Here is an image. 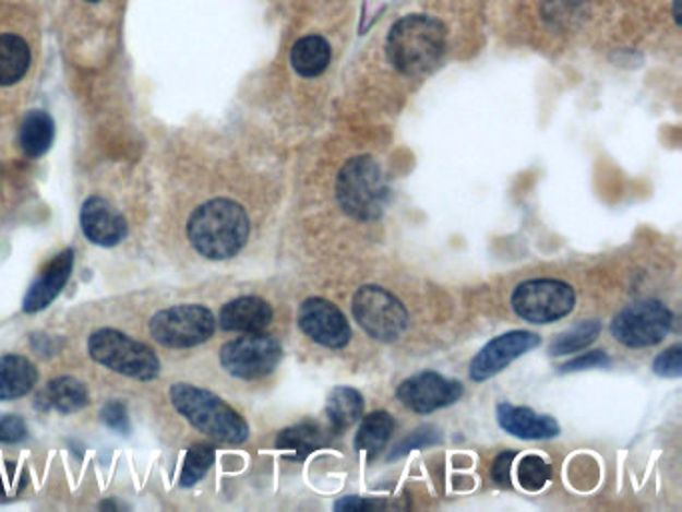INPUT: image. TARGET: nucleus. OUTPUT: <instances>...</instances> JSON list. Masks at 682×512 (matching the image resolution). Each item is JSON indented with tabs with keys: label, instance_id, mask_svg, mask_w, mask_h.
<instances>
[{
	"label": "nucleus",
	"instance_id": "obj_1",
	"mask_svg": "<svg viewBox=\"0 0 682 512\" xmlns=\"http://www.w3.org/2000/svg\"><path fill=\"white\" fill-rule=\"evenodd\" d=\"M187 235L194 251L208 261H227L237 257L251 235L247 211L235 201L215 199L192 213Z\"/></svg>",
	"mask_w": 682,
	"mask_h": 512
},
{
	"label": "nucleus",
	"instance_id": "obj_2",
	"mask_svg": "<svg viewBox=\"0 0 682 512\" xmlns=\"http://www.w3.org/2000/svg\"><path fill=\"white\" fill-rule=\"evenodd\" d=\"M444 48V24L427 14H408L398 19L386 38V57L405 76L431 72L443 59Z\"/></svg>",
	"mask_w": 682,
	"mask_h": 512
},
{
	"label": "nucleus",
	"instance_id": "obj_3",
	"mask_svg": "<svg viewBox=\"0 0 682 512\" xmlns=\"http://www.w3.org/2000/svg\"><path fill=\"white\" fill-rule=\"evenodd\" d=\"M170 401L177 413L194 429L225 444H242L249 439V425L220 396L189 382H177L170 389Z\"/></svg>",
	"mask_w": 682,
	"mask_h": 512
},
{
	"label": "nucleus",
	"instance_id": "obj_4",
	"mask_svg": "<svg viewBox=\"0 0 682 512\" xmlns=\"http://www.w3.org/2000/svg\"><path fill=\"white\" fill-rule=\"evenodd\" d=\"M336 201L357 221L381 218L388 203L383 168L372 156H355L336 177Z\"/></svg>",
	"mask_w": 682,
	"mask_h": 512
},
{
	"label": "nucleus",
	"instance_id": "obj_5",
	"mask_svg": "<svg viewBox=\"0 0 682 512\" xmlns=\"http://www.w3.org/2000/svg\"><path fill=\"white\" fill-rule=\"evenodd\" d=\"M88 355L105 369L134 381H153L160 372L153 348L115 329H100L91 334Z\"/></svg>",
	"mask_w": 682,
	"mask_h": 512
},
{
	"label": "nucleus",
	"instance_id": "obj_6",
	"mask_svg": "<svg viewBox=\"0 0 682 512\" xmlns=\"http://www.w3.org/2000/svg\"><path fill=\"white\" fill-rule=\"evenodd\" d=\"M352 317L374 341H398L408 326V312L398 298L383 286H360L352 297Z\"/></svg>",
	"mask_w": 682,
	"mask_h": 512
},
{
	"label": "nucleus",
	"instance_id": "obj_7",
	"mask_svg": "<svg viewBox=\"0 0 682 512\" xmlns=\"http://www.w3.org/2000/svg\"><path fill=\"white\" fill-rule=\"evenodd\" d=\"M511 305L523 321L551 324L569 317L576 305L575 288L557 278H533L516 286Z\"/></svg>",
	"mask_w": 682,
	"mask_h": 512
},
{
	"label": "nucleus",
	"instance_id": "obj_8",
	"mask_svg": "<svg viewBox=\"0 0 682 512\" xmlns=\"http://www.w3.org/2000/svg\"><path fill=\"white\" fill-rule=\"evenodd\" d=\"M213 312L201 305H177L158 310L148 331L158 345L168 348H192L203 345L215 333Z\"/></svg>",
	"mask_w": 682,
	"mask_h": 512
},
{
	"label": "nucleus",
	"instance_id": "obj_9",
	"mask_svg": "<svg viewBox=\"0 0 682 512\" xmlns=\"http://www.w3.org/2000/svg\"><path fill=\"white\" fill-rule=\"evenodd\" d=\"M672 312L660 300H638L624 307L611 322V333L617 343L629 348H647L659 345L671 333Z\"/></svg>",
	"mask_w": 682,
	"mask_h": 512
},
{
	"label": "nucleus",
	"instance_id": "obj_10",
	"mask_svg": "<svg viewBox=\"0 0 682 512\" xmlns=\"http://www.w3.org/2000/svg\"><path fill=\"white\" fill-rule=\"evenodd\" d=\"M283 358V346L271 334L244 333L220 348V365L242 381H256L271 374Z\"/></svg>",
	"mask_w": 682,
	"mask_h": 512
},
{
	"label": "nucleus",
	"instance_id": "obj_11",
	"mask_svg": "<svg viewBox=\"0 0 682 512\" xmlns=\"http://www.w3.org/2000/svg\"><path fill=\"white\" fill-rule=\"evenodd\" d=\"M463 394L465 389L460 382L446 379L432 370L410 377L396 389V398L400 405L419 415H429L444 406L455 405Z\"/></svg>",
	"mask_w": 682,
	"mask_h": 512
},
{
	"label": "nucleus",
	"instance_id": "obj_12",
	"mask_svg": "<svg viewBox=\"0 0 682 512\" xmlns=\"http://www.w3.org/2000/svg\"><path fill=\"white\" fill-rule=\"evenodd\" d=\"M297 322L300 331L316 345L343 348L350 343V324L347 317L326 298H307L300 305Z\"/></svg>",
	"mask_w": 682,
	"mask_h": 512
},
{
	"label": "nucleus",
	"instance_id": "obj_13",
	"mask_svg": "<svg viewBox=\"0 0 682 512\" xmlns=\"http://www.w3.org/2000/svg\"><path fill=\"white\" fill-rule=\"evenodd\" d=\"M539 345V334L528 333V331H511V333L501 334L482 346L479 355L472 358L468 377L475 382L489 381L501 370L506 369L511 362H515L516 358L527 355Z\"/></svg>",
	"mask_w": 682,
	"mask_h": 512
},
{
	"label": "nucleus",
	"instance_id": "obj_14",
	"mask_svg": "<svg viewBox=\"0 0 682 512\" xmlns=\"http://www.w3.org/2000/svg\"><path fill=\"white\" fill-rule=\"evenodd\" d=\"M84 237L98 247H117L129 235L127 218L103 197L86 199L81 209Z\"/></svg>",
	"mask_w": 682,
	"mask_h": 512
},
{
	"label": "nucleus",
	"instance_id": "obj_15",
	"mask_svg": "<svg viewBox=\"0 0 682 512\" xmlns=\"http://www.w3.org/2000/svg\"><path fill=\"white\" fill-rule=\"evenodd\" d=\"M72 264H74V252L71 249L60 252L52 261L48 262L24 297V312L35 314V312L47 309L48 305L59 297L64 285L69 283Z\"/></svg>",
	"mask_w": 682,
	"mask_h": 512
},
{
	"label": "nucleus",
	"instance_id": "obj_16",
	"mask_svg": "<svg viewBox=\"0 0 682 512\" xmlns=\"http://www.w3.org/2000/svg\"><path fill=\"white\" fill-rule=\"evenodd\" d=\"M496 418H499L501 429L506 430L516 439H525V441L554 439L561 432V427L554 418L539 415L527 406L503 403V405L496 406Z\"/></svg>",
	"mask_w": 682,
	"mask_h": 512
},
{
	"label": "nucleus",
	"instance_id": "obj_17",
	"mask_svg": "<svg viewBox=\"0 0 682 512\" xmlns=\"http://www.w3.org/2000/svg\"><path fill=\"white\" fill-rule=\"evenodd\" d=\"M273 322L271 305L259 297H240L230 300L220 310L218 324L228 333H261Z\"/></svg>",
	"mask_w": 682,
	"mask_h": 512
},
{
	"label": "nucleus",
	"instance_id": "obj_18",
	"mask_svg": "<svg viewBox=\"0 0 682 512\" xmlns=\"http://www.w3.org/2000/svg\"><path fill=\"white\" fill-rule=\"evenodd\" d=\"M88 391L83 382L72 377H59L48 382L47 386L36 396L35 405L40 410L55 408L62 415H72L88 405Z\"/></svg>",
	"mask_w": 682,
	"mask_h": 512
},
{
	"label": "nucleus",
	"instance_id": "obj_19",
	"mask_svg": "<svg viewBox=\"0 0 682 512\" xmlns=\"http://www.w3.org/2000/svg\"><path fill=\"white\" fill-rule=\"evenodd\" d=\"M38 372L28 358L19 355L0 357V401L23 398L35 389Z\"/></svg>",
	"mask_w": 682,
	"mask_h": 512
},
{
	"label": "nucleus",
	"instance_id": "obj_20",
	"mask_svg": "<svg viewBox=\"0 0 682 512\" xmlns=\"http://www.w3.org/2000/svg\"><path fill=\"white\" fill-rule=\"evenodd\" d=\"M333 59L331 45L319 35L302 36L290 50V64L304 79H314L323 74Z\"/></svg>",
	"mask_w": 682,
	"mask_h": 512
},
{
	"label": "nucleus",
	"instance_id": "obj_21",
	"mask_svg": "<svg viewBox=\"0 0 682 512\" xmlns=\"http://www.w3.org/2000/svg\"><path fill=\"white\" fill-rule=\"evenodd\" d=\"M324 442H326V437L319 425L300 422L278 434L276 449L285 454L288 461H304L309 454L323 449Z\"/></svg>",
	"mask_w": 682,
	"mask_h": 512
},
{
	"label": "nucleus",
	"instance_id": "obj_22",
	"mask_svg": "<svg viewBox=\"0 0 682 512\" xmlns=\"http://www.w3.org/2000/svg\"><path fill=\"white\" fill-rule=\"evenodd\" d=\"M55 141V120L45 110H31L19 131V146L31 158L47 155Z\"/></svg>",
	"mask_w": 682,
	"mask_h": 512
},
{
	"label": "nucleus",
	"instance_id": "obj_23",
	"mask_svg": "<svg viewBox=\"0 0 682 512\" xmlns=\"http://www.w3.org/2000/svg\"><path fill=\"white\" fill-rule=\"evenodd\" d=\"M362 410H364V398L357 389L336 386L328 394L326 418L333 432L350 429L357 420L362 418Z\"/></svg>",
	"mask_w": 682,
	"mask_h": 512
},
{
	"label": "nucleus",
	"instance_id": "obj_24",
	"mask_svg": "<svg viewBox=\"0 0 682 512\" xmlns=\"http://www.w3.org/2000/svg\"><path fill=\"white\" fill-rule=\"evenodd\" d=\"M31 67V48L23 36L0 35V86L23 81Z\"/></svg>",
	"mask_w": 682,
	"mask_h": 512
},
{
	"label": "nucleus",
	"instance_id": "obj_25",
	"mask_svg": "<svg viewBox=\"0 0 682 512\" xmlns=\"http://www.w3.org/2000/svg\"><path fill=\"white\" fill-rule=\"evenodd\" d=\"M393 432H395V420L386 410L371 413L360 422L359 432L355 437V449L374 459L386 446V442L391 441Z\"/></svg>",
	"mask_w": 682,
	"mask_h": 512
},
{
	"label": "nucleus",
	"instance_id": "obj_26",
	"mask_svg": "<svg viewBox=\"0 0 682 512\" xmlns=\"http://www.w3.org/2000/svg\"><path fill=\"white\" fill-rule=\"evenodd\" d=\"M600 331H602V326H600L599 321L578 322L552 341L551 346H549V355L551 357H566L573 353H581L599 338Z\"/></svg>",
	"mask_w": 682,
	"mask_h": 512
},
{
	"label": "nucleus",
	"instance_id": "obj_27",
	"mask_svg": "<svg viewBox=\"0 0 682 512\" xmlns=\"http://www.w3.org/2000/svg\"><path fill=\"white\" fill-rule=\"evenodd\" d=\"M215 463V449L211 444H194L189 449L182 475H180V487H194L199 480H203L208 468Z\"/></svg>",
	"mask_w": 682,
	"mask_h": 512
},
{
	"label": "nucleus",
	"instance_id": "obj_28",
	"mask_svg": "<svg viewBox=\"0 0 682 512\" xmlns=\"http://www.w3.org/2000/svg\"><path fill=\"white\" fill-rule=\"evenodd\" d=\"M551 480V466L539 456V454H528L521 465H518V483L527 490H540Z\"/></svg>",
	"mask_w": 682,
	"mask_h": 512
},
{
	"label": "nucleus",
	"instance_id": "obj_29",
	"mask_svg": "<svg viewBox=\"0 0 682 512\" xmlns=\"http://www.w3.org/2000/svg\"><path fill=\"white\" fill-rule=\"evenodd\" d=\"M436 442H441L439 430L434 429V427H420L419 430H415L410 437H407L405 441L396 444L393 453L388 454V461L400 459V456H405L410 451H417V449H422V446H431V444H436Z\"/></svg>",
	"mask_w": 682,
	"mask_h": 512
},
{
	"label": "nucleus",
	"instance_id": "obj_30",
	"mask_svg": "<svg viewBox=\"0 0 682 512\" xmlns=\"http://www.w3.org/2000/svg\"><path fill=\"white\" fill-rule=\"evenodd\" d=\"M653 370L662 379H679L682 374V346L674 345L662 350L653 362Z\"/></svg>",
	"mask_w": 682,
	"mask_h": 512
},
{
	"label": "nucleus",
	"instance_id": "obj_31",
	"mask_svg": "<svg viewBox=\"0 0 682 512\" xmlns=\"http://www.w3.org/2000/svg\"><path fill=\"white\" fill-rule=\"evenodd\" d=\"M611 367V357L605 350H590L587 355L564 362L561 372H581L588 369H607Z\"/></svg>",
	"mask_w": 682,
	"mask_h": 512
},
{
	"label": "nucleus",
	"instance_id": "obj_32",
	"mask_svg": "<svg viewBox=\"0 0 682 512\" xmlns=\"http://www.w3.org/2000/svg\"><path fill=\"white\" fill-rule=\"evenodd\" d=\"M28 437V427L19 415H0V442L16 444Z\"/></svg>",
	"mask_w": 682,
	"mask_h": 512
},
{
	"label": "nucleus",
	"instance_id": "obj_33",
	"mask_svg": "<svg viewBox=\"0 0 682 512\" xmlns=\"http://www.w3.org/2000/svg\"><path fill=\"white\" fill-rule=\"evenodd\" d=\"M103 422L107 425L108 429L117 430L127 434L131 430V422H129V413H127V406L119 403V401H110L108 405H105L103 413H100Z\"/></svg>",
	"mask_w": 682,
	"mask_h": 512
},
{
	"label": "nucleus",
	"instance_id": "obj_34",
	"mask_svg": "<svg viewBox=\"0 0 682 512\" xmlns=\"http://www.w3.org/2000/svg\"><path fill=\"white\" fill-rule=\"evenodd\" d=\"M515 453H503L496 456L494 465H492V478L496 485L501 487H511V471H513V461Z\"/></svg>",
	"mask_w": 682,
	"mask_h": 512
},
{
	"label": "nucleus",
	"instance_id": "obj_35",
	"mask_svg": "<svg viewBox=\"0 0 682 512\" xmlns=\"http://www.w3.org/2000/svg\"><path fill=\"white\" fill-rule=\"evenodd\" d=\"M371 509H374V502L359 497H347L335 504V511H371Z\"/></svg>",
	"mask_w": 682,
	"mask_h": 512
},
{
	"label": "nucleus",
	"instance_id": "obj_36",
	"mask_svg": "<svg viewBox=\"0 0 682 512\" xmlns=\"http://www.w3.org/2000/svg\"><path fill=\"white\" fill-rule=\"evenodd\" d=\"M674 19L681 24V0H674Z\"/></svg>",
	"mask_w": 682,
	"mask_h": 512
},
{
	"label": "nucleus",
	"instance_id": "obj_37",
	"mask_svg": "<svg viewBox=\"0 0 682 512\" xmlns=\"http://www.w3.org/2000/svg\"><path fill=\"white\" fill-rule=\"evenodd\" d=\"M7 492V485H4V477H2V471H0V497H4Z\"/></svg>",
	"mask_w": 682,
	"mask_h": 512
},
{
	"label": "nucleus",
	"instance_id": "obj_38",
	"mask_svg": "<svg viewBox=\"0 0 682 512\" xmlns=\"http://www.w3.org/2000/svg\"><path fill=\"white\" fill-rule=\"evenodd\" d=\"M86 2H98V0H86Z\"/></svg>",
	"mask_w": 682,
	"mask_h": 512
}]
</instances>
